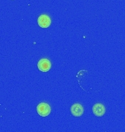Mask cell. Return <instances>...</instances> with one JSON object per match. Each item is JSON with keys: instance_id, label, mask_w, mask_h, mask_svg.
I'll list each match as a JSON object with an SVG mask.
<instances>
[{"instance_id": "cell-2", "label": "cell", "mask_w": 125, "mask_h": 132, "mask_svg": "<svg viewBox=\"0 0 125 132\" xmlns=\"http://www.w3.org/2000/svg\"><path fill=\"white\" fill-rule=\"evenodd\" d=\"M37 23L42 28H48L51 25V20L48 15L42 14L39 16L37 19Z\"/></svg>"}, {"instance_id": "cell-3", "label": "cell", "mask_w": 125, "mask_h": 132, "mask_svg": "<svg viewBox=\"0 0 125 132\" xmlns=\"http://www.w3.org/2000/svg\"><path fill=\"white\" fill-rule=\"evenodd\" d=\"M37 67L42 72H48L51 69V63L48 59H41L37 63Z\"/></svg>"}, {"instance_id": "cell-5", "label": "cell", "mask_w": 125, "mask_h": 132, "mask_svg": "<svg viewBox=\"0 0 125 132\" xmlns=\"http://www.w3.org/2000/svg\"><path fill=\"white\" fill-rule=\"evenodd\" d=\"M92 112L97 117H102L105 113V107L102 104H96L93 106Z\"/></svg>"}, {"instance_id": "cell-4", "label": "cell", "mask_w": 125, "mask_h": 132, "mask_svg": "<svg viewBox=\"0 0 125 132\" xmlns=\"http://www.w3.org/2000/svg\"><path fill=\"white\" fill-rule=\"evenodd\" d=\"M70 112H71L72 114L75 117H81L83 114L84 109H83V106L81 104H75L71 106Z\"/></svg>"}, {"instance_id": "cell-1", "label": "cell", "mask_w": 125, "mask_h": 132, "mask_svg": "<svg viewBox=\"0 0 125 132\" xmlns=\"http://www.w3.org/2000/svg\"><path fill=\"white\" fill-rule=\"evenodd\" d=\"M51 107L46 103H40L37 105V112L41 117H47L51 113Z\"/></svg>"}]
</instances>
